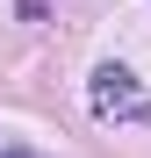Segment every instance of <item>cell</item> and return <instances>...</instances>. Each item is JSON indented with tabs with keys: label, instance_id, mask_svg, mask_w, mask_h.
Masks as SVG:
<instances>
[{
	"label": "cell",
	"instance_id": "6da1fadb",
	"mask_svg": "<svg viewBox=\"0 0 151 158\" xmlns=\"http://www.w3.org/2000/svg\"><path fill=\"white\" fill-rule=\"evenodd\" d=\"M86 101H94V115H151V101L137 94V72L130 65H94Z\"/></svg>",
	"mask_w": 151,
	"mask_h": 158
},
{
	"label": "cell",
	"instance_id": "7a4b0ae2",
	"mask_svg": "<svg viewBox=\"0 0 151 158\" xmlns=\"http://www.w3.org/2000/svg\"><path fill=\"white\" fill-rule=\"evenodd\" d=\"M15 15L22 22H50V0H15Z\"/></svg>",
	"mask_w": 151,
	"mask_h": 158
},
{
	"label": "cell",
	"instance_id": "3957f363",
	"mask_svg": "<svg viewBox=\"0 0 151 158\" xmlns=\"http://www.w3.org/2000/svg\"><path fill=\"white\" fill-rule=\"evenodd\" d=\"M0 158H36V151L29 144H0Z\"/></svg>",
	"mask_w": 151,
	"mask_h": 158
}]
</instances>
